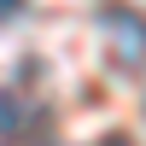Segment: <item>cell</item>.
I'll list each match as a JSON object with an SVG mask.
<instances>
[{"mask_svg": "<svg viewBox=\"0 0 146 146\" xmlns=\"http://www.w3.org/2000/svg\"><path fill=\"white\" fill-rule=\"evenodd\" d=\"M12 12H23V0H0V18H12Z\"/></svg>", "mask_w": 146, "mask_h": 146, "instance_id": "3957f363", "label": "cell"}, {"mask_svg": "<svg viewBox=\"0 0 146 146\" xmlns=\"http://www.w3.org/2000/svg\"><path fill=\"white\" fill-rule=\"evenodd\" d=\"M100 29H105V41H111V53H117L123 70L146 64V18L135 6H105L100 12Z\"/></svg>", "mask_w": 146, "mask_h": 146, "instance_id": "6da1fadb", "label": "cell"}, {"mask_svg": "<svg viewBox=\"0 0 146 146\" xmlns=\"http://www.w3.org/2000/svg\"><path fill=\"white\" fill-rule=\"evenodd\" d=\"M23 117H29V111H23V100H18V94H0V135H18V129H23Z\"/></svg>", "mask_w": 146, "mask_h": 146, "instance_id": "7a4b0ae2", "label": "cell"}, {"mask_svg": "<svg viewBox=\"0 0 146 146\" xmlns=\"http://www.w3.org/2000/svg\"><path fill=\"white\" fill-rule=\"evenodd\" d=\"M100 146H129V140H100Z\"/></svg>", "mask_w": 146, "mask_h": 146, "instance_id": "277c9868", "label": "cell"}]
</instances>
